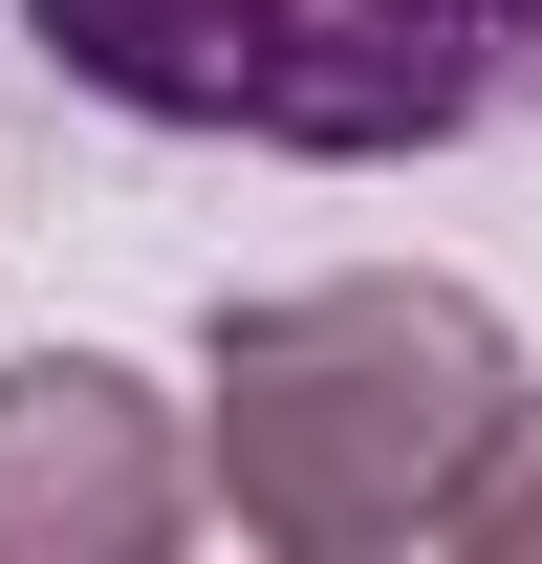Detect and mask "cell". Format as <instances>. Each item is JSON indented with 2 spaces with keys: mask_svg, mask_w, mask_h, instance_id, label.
Returning a JSON list of instances; mask_svg holds the SVG:
<instances>
[{
  "mask_svg": "<svg viewBox=\"0 0 542 564\" xmlns=\"http://www.w3.org/2000/svg\"><path fill=\"white\" fill-rule=\"evenodd\" d=\"M196 521V434L109 348H0V564H152Z\"/></svg>",
  "mask_w": 542,
  "mask_h": 564,
  "instance_id": "3",
  "label": "cell"
},
{
  "mask_svg": "<svg viewBox=\"0 0 542 564\" xmlns=\"http://www.w3.org/2000/svg\"><path fill=\"white\" fill-rule=\"evenodd\" d=\"M22 44L109 131L304 152V174L477 152L542 109V0H22Z\"/></svg>",
  "mask_w": 542,
  "mask_h": 564,
  "instance_id": "2",
  "label": "cell"
},
{
  "mask_svg": "<svg viewBox=\"0 0 542 564\" xmlns=\"http://www.w3.org/2000/svg\"><path fill=\"white\" fill-rule=\"evenodd\" d=\"M434 543H456V564H542V391L499 413V456L456 478V521H434Z\"/></svg>",
  "mask_w": 542,
  "mask_h": 564,
  "instance_id": "4",
  "label": "cell"
},
{
  "mask_svg": "<svg viewBox=\"0 0 542 564\" xmlns=\"http://www.w3.org/2000/svg\"><path fill=\"white\" fill-rule=\"evenodd\" d=\"M542 369L521 326L434 261H347V282H261V304H217L196 348V521L282 564H391L456 521V478L499 456Z\"/></svg>",
  "mask_w": 542,
  "mask_h": 564,
  "instance_id": "1",
  "label": "cell"
}]
</instances>
